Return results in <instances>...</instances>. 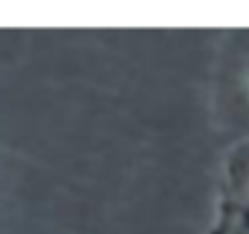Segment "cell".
Instances as JSON below:
<instances>
[{
    "label": "cell",
    "mask_w": 249,
    "mask_h": 234,
    "mask_svg": "<svg viewBox=\"0 0 249 234\" xmlns=\"http://www.w3.org/2000/svg\"><path fill=\"white\" fill-rule=\"evenodd\" d=\"M242 227H244V234H249V207L244 210V217H242Z\"/></svg>",
    "instance_id": "6da1fadb"
}]
</instances>
